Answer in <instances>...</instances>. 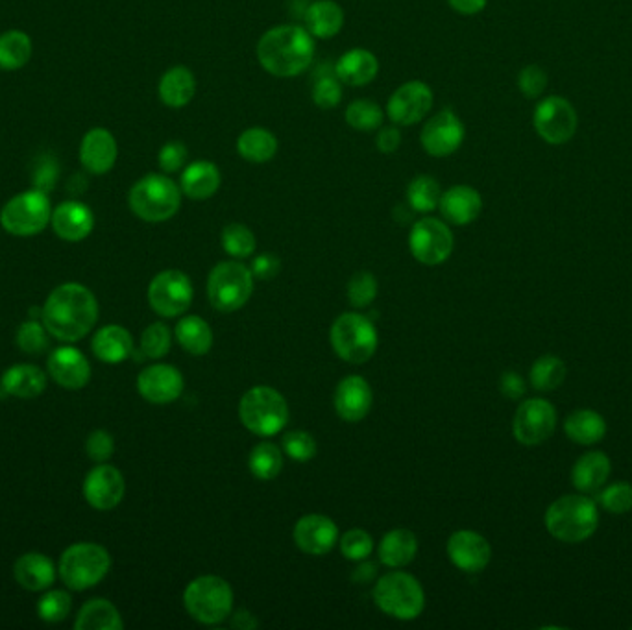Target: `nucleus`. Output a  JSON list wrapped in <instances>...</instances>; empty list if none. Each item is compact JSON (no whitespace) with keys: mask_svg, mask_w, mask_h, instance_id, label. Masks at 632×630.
<instances>
[{"mask_svg":"<svg viewBox=\"0 0 632 630\" xmlns=\"http://www.w3.org/2000/svg\"><path fill=\"white\" fill-rule=\"evenodd\" d=\"M374 601L381 612L400 621H413L424 612L426 594L422 584L405 571H390L377 581Z\"/></svg>","mask_w":632,"mask_h":630,"instance_id":"obj_6","label":"nucleus"},{"mask_svg":"<svg viewBox=\"0 0 632 630\" xmlns=\"http://www.w3.org/2000/svg\"><path fill=\"white\" fill-rule=\"evenodd\" d=\"M193 302V283L180 270H163L150 281L148 303L163 318L183 315Z\"/></svg>","mask_w":632,"mask_h":630,"instance_id":"obj_14","label":"nucleus"},{"mask_svg":"<svg viewBox=\"0 0 632 630\" xmlns=\"http://www.w3.org/2000/svg\"><path fill=\"white\" fill-rule=\"evenodd\" d=\"M235 148H237V154L246 163L265 165L268 161L276 158V154L280 150V143H278V137L267 128L254 126V128L244 130L243 134L237 137Z\"/></svg>","mask_w":632,"mask_h":630,"instance_id":"obj_33","label":"nucleus"},{"mask_svg":"<svg viewBox=\"0 0 632 630\" xmlns=\"http://www.w3.org/2000/svg\"><path fill=\"white\" fill-rule=\"evenodd\" d=\"M329 340L335 353L342 361L350 364H365L370 361L379 342L372 320L359 313H344L339 316L331 326Z\"/></svg>","mask_w":632,"mask_h":630,"instance_id":"obj_9","label":"nucleus"},{"mask_svg":"<svg viewBox=\"0 0 632 630\" xmlns=\"http://www.w3.org/2000/svg\"><path fill=\"white\" fill-rule=\"evenodd\" d=\"M171 329L163 322H156L143 331L141 337V352L150 359H161L171 352Z\"/></svg>","mask_w":632,"mask_h":630,"instance_id":"obj_47","label":"nucleus"},{"mask_svg":"<svg viewBox=\"0 0 632 630\" xmlns=\"http://www.w3.org/2000/svg\"><path fill=\"white\" fill-rule=\"evenodd\" d=\"M222 174L220 169L207 159H198L187 163L180 176V189L183 196L195 202H204L219 193Z\"/></svg>","mask_w":632,"mask_h":630,"instance_id":"obj_27","label":"nucleus"},{"mask_svg":"<svg viewBox=\"0 0 632 630\" xmlns=\"http://www.w3.org/2000/svg\"><path fill=\"white\" fill-rule=\"evenodd\" d=\"M339 542L337 523L324 514H307L294 525V544L311 557H324Z\"/></svg>","mask_w":632,"mask_h":630,"instance_id":"obj_18","label":"nucleus"},{"mask_svg":"<svg viewBox=\"0 0 632 630\" xmlns=\"http://www.w3.org/2000/svg\"><path fill=\"white\" fill-rule=\"evenodd\" d=\"M342 82L337 78L335 71L333 73L318 74V78L313 84L311 98L315 102L316 108L320 110H335L339 108L342 102Z\"/></svg>","mask_w":632,"mask_h":630,"instance_id":"obj_46","label":"nucleus"},{"mask_svg":"<svg viewBox=\"0 0 632 630\" xmlns=\"http://www.w3.org/2000/svg\"><path fill=\"white\" fill-rule=\"evenodd\" d=\"M137 390L150 403H172L182 396L183 376L171 364H152L137 377Z\"/></svg>","mask_w":632,"mask_h":630,"instance_id":"obj_19","label":"nucleus"},{"mask_svg":"<svg viewBox=\"0 0 632 630\" xmlns=\"http://www.w3.org/2000/svg\"><path fill=\"white\" fill-rule=\"evenodd\" d=\"M50 224L54 233L67 243H80L91 235L95 228V215L89 206L78 200L61 202L60 206L52 209Z\"/></svg>","mask_w":632,"mask_h":630,"instance_id":"obj_22","label":"nucleus"},{"mask_svg":"<svg viewBox=\"0 0 632 630\" xmlns=\"http://www.w3.org/2000/svg\"><path fill=\"white\" fill-rule=\"evenodd\" d=\"M333 403H335V411L344 422H350V424L361 422L365 420L366 414L370 412L374 403L372 387L366 383L365 377H344L337 385Z\"/></svg>","mask_w":632,"mask_h":630,"instance_id":"obj_23","label":"nucleus"},{"mask_svg":"<svg viewBox=\"0 0 632 630\" xmlns=\"http://www.w3.org/2000/svg\"><path fill=\"white\" fill-rule=\"evenodd\" d=\"M250 270H252L254 278L263 279V281L274 279L281 272V259L276 254L257 255L256 259L252 261Z\"/></svg>","mask_w":632,"mask_h":630,"instance_id":"obj_57","label":"nucleus"},{"mask_svg":"<svg viewBox=\"0 0 632 630\" xmlns=\"http://www.w3.org/2000/svg\"><path fill=\"white\" fill-rule=\"evenodd\" d=\"M385 111L370 98H357L344 111L346 124L357 132H376L385 122Z\"/></svg>","mask_w":632,"mask_h":630,"instance_id":"obj_42","label":"nucleus"},{"mask_svg":"<svg viewBox=\"0 0 632 630\" xmlns=\"http://www.w3.org/2000/svg\"><path fill=\"white\" fill-rule=\"evenodd\" d=\"M2 387L15 398L28 400V398H37L39 394H43V390L47 387V377L37 366L17 364L2 377Z\"/></svg>","mask_w":632,"mask_h":630,"instance_id":"obj_37","label":"nucleus"},{"mask_svg":"<svg viewBox=\"0 0 632 630\" xmlns=\"http://www.w3.org/2000/svg\"><path fill=\"white\" fill-rule=\"evenodd\" d=\"M47 366L50 377L69 390L84 388L91 379V364L86 355L73 346H61L50 353Z\"/></svg>","mask_w":632,"mask_h":630,"instance_id":"obj_25","label":"nucleus"},{"mask_svg":"<svg viewBox=\"0 0 632 630\" xmlns=\"http://www.w3.org/2000/svg\"><path fill=\"white\" fill-rule=\"evenodd\" d=\"M93 352L102 363L119 364L134 353V339L122 326L98 329L93 337Z\"/></svg>","mask_w":632,"mask_h":630,"instance_id":"obj_35","label":"nucleus"},{"mask_svg":"<svg viewBox=\"0 0 632 630\" xmlns=\"http://www.w3.org/2000/svg\"><path fill=\"white\" fill-rule=\"evenodd\" d=\"M49 331L37 320H26L17 331V346L28 355H39L49 348Z\"/></svg>","mask_w":632,"mask_h":630,"instance_id":"obj_49","label":"nucleus"},{"mask_svg":"<svg viewBox=\"0 0 632 630\" xmlns=\"http://www.w3.org/2000/svg\"><path fill=\"white\" fill-rule=\"evenodd\" d=\"M599 505L610 514H627L632 509V486L625 481L605 486L599 494Z\"/></svg>","mask_w":632,"mask_h":630,"instance_id":"obj_51","label":"nucleus"},{"mask_svg":"<svg viewBox=\"0 0 632 630\" xmlns=\"http://www.w3.org/2000/svg\"><path fill=\"white\" fill-rule=\"evenodd\" d=\"M281 446L292 461L307 462L316 455L315 438L305 431H289L281 440Z\"/></svg>","mask_w":632,"mask_h":630,"instance_id":"obj_52","label":"nucleus"},{"mask_svg":"<svg viewBox=\"0 0 632 630\" xmlns=\"http://www.w3.org/2000/svg\"><path fill=\"white\" fill-rule=\"evenodd\" d=\"M499 390L509 400H520L525 394V390H527V385H525V381H523V377L520 374L505 372L499 379Z\"/></svg>","mask_w":632,"mask_h":630,"instance_id":"obj_59","label":"nucleus"},{"mask_svg":"<svg viewBox=\"0 0 632 630\" xmlns=\"http://www.w3.org/2000/svg\"><path fill=\"white\" fill-rule=\"evenodd\" d=\"M254 292V274L241 261H222L209 272L207 298L220 313L243 309Z\"/></svg>","mask_w":632,"mask_h":630,"instance_id":"obj_7","label":"nucleus"},{"mask_svg":"<svg viewBox=\"0 0 632 630\" xmlns=\"http://www.w3.org/2000/svg\"><path fill=\"white\" fill-rule=\"evenodd\" d=\"M176 339L191 355H206L213 346V331L204 318L185 316L176 326Z\"/></svg>","mask_w":632,"mask_h":630,"instance_id":"obj_39","label":"nucleus"},{"mask_svg":"<svg viewBox=\"0 0 632 630\" xmlns=\"http://www.w3.org/2000/svg\"><path fill=\"white\" fill-rule=\"evenodd\" d=\"M536 134L549 145H566L579 128V115L572 102L551 95L538 102L533 113Z\"/></svg>","mask_w":632,"mask_h":630,"instance_id":"obj_12","label":"nucleus"},{"mask_svg":"<svg viewBox=\"0 0 632 630\" xmlns=\"http://www.w3.org/2000/svg\"><path fill=\"white\" fill-rule=\"evenodd\" d=\"M189 159V150L182 141H169L161 146L158 154L159 169L165 174L182 172Z\"/></svg>","mask_w":632,"mask_h":630,"instance_id":"obj_54","label":"nucleus"},{"mask_svg":"<svg viewBox=\"0 0 632 630\" xmlns=\"http://www.w3.org/2000/svg\"><path fill=\"white\" fill-rule=\"evenodd\" d=\"M564 431L575 444L592 446V444L601 442L607 435V422L599 412L592 411V409H581V411L572 412L566 418Z\"/></svg>","mask_w":632,"mask_h":630,"instance_id":"obj_36","label":"nucleus"},{"mask_svg":"<svg viewBox=\"0 0 632 630\" xmlns=\"http://www.w3.org/2000/svg\"><path fill=\"white\" fill-rule=\"evenodd\" d=\"M333 71L342 84L348 87H365L376 80L379 74V60L372 50L355 47L342 54Z\"/></svg>","mask_w":632,"mask_h":630,"instance_id":"obj_28","label":"nucleus"},{"mask_svg":"<svg viewBox=\"0 0 632 630\" xmlns=\"http://www.w3.org/2000/svg\"><path fill=\"white\" fill-rule=\"evenodd\" d=\"M377 279L372 272H355L348 283V300L353 307L363 309L376 300Z\"/></svg>","mask_w":632,"mask_h":630,"instance_id":"obj_50","label":"nucleus"},{"mask_svg":"<svg viewBox=\"0 0 632 630\" xmlns=\"http://www.w3.org/2000/svg\"><path fill=\"white\" fill-rule=\"evenodd\" d=\"M610 459L601 451L584 453L579 461L573 464L572 483L583 494L599 492L610 477Z\"/></svg>","mask_w":632,"mask_h":630,"instance_id":"obj_32","label":"nucleus"},{"mask_svg":"<svg viewBox=\"0 0 632 630\" xmlns=\"http://www.w3.org/2000/svg\"><path fill=\"white\" fill-rule=\"evenodd\" d=\"M557 429V411L544 398L523 401L512 420L514 438L523 446H538Z\"/></svg>","mask_w":632,"mask_h":630,"instance_id":"obj_16","label":"nucleus"},{"mask_svg":"<svg viewBox=\"0 0 632 630\" xmlns=\"http://www.w3.org/2000/svg\"><path fill=\"white\" fill-rule=\"evenodd\" d=\"M438 209L444 220L453 226H468L479 219L483 198L472 185H453L440 196Z\"/></svg>","mask_w":632,"mask_h":630,"instance_id":"obj_26","label":"nucleus"},{"mask_svg":"<svg viewBox=\"0 0 632 630\" xmlns=\"http://www.w3.org/2000/svg\"><path fill=\"white\" fill-rule=\"evenodd\" d=\"M121 614L108 599H91L82 606L74 623L76 630H122Z\"/></svg>","mask_w":632,"mask_h":630,"instance_id":"obj_38","label":"nucleus"},{"mask_svg":"<svg viewBox=\"0 0 632 630\" xmlns=\"http://www.w3.org/2000/svg\"><path fill=\"white\" fill-rule=\"evenodd\" d=\"M547 73L540 65H527L518 74V89L522 91L525 98L542 97L546 91Z\"/></svg>","mask_w":632,"mask_h":630,"instance_id":"obj_55","label":"nucleus"},{"mask_svg":"<svg viewBox=\"0 0 632 630\" xmlns=\"http://www.w3.org/2000/svg\"><path fill=\"white\" fill-rule=\"evenodd\" d=\"M440 196H442V187L429 174L414 176L405 191L407 206L411 207L414 213H422V215H427L437 209Z\"/></svg>","mask_w":632,"mask_h":630,"instance_id":"obj_41","label":"nucleus"},{"mask_svg":"<svg viewBox=\"0 0 632 630\" xmlns=\"http://www.w3.org/2000/svg\"><path fill=\"white\" fill-rule=\"evenodd\" d=\"M54 178H56V167H54V163H45L43 167L37 169L36 189L49 193L50 189H52V185H54Z\"/></svg>","mask_w":632,"mask_h":630,"instance_id":"obj_61","label":"nucleus"},{"mask_svg":"<svg viewBox=\"0 0 632 630\" xmlns=\"http://www.w3.org/2000/svg\"><path fill=\"white\" fill-rule=\"evenodd\" d=\"M189 616L204 625H219L231 616L233 590L217 575H204L189 582L183 594Z\"/></svg>","mask_w":632,"mask_h":630,"instance_id":"obj_8","label":"nucleus"},{"mask_svg":"<svg viewBox=\"0 0 632 630\" xmlns=\"http://www.w3.org/2000/svg\"><path fill=\"white\" fill-rule=\"evenodd\" d=\"M32 58V39L23 30H8L0 36V69L17 71Z\"/></svg>","mask_w":632,"mask_h":630,"instance_id":"obj_40","label":"nucleus"},{"mask_svg":"<svg viewBox=\"0 0 632 630\" xmlns=\"http://www.w3.org/2000/svg\"><path fill=\"white\" fill-rule=\"evenodd\" d=\"M52 206L49 194L30 189L13 196L0 211L2 228L15 237H32L50 224Z\"/></svg>","mask_w":632,"mask_h":630,"instance_id":"obj_11","label":"nucleus"},{"mask_svg":"<svg viewBox=\"0 0 632 630\" xmlns=\"http://www.w3.org/2000/svg\"><path fill=\"white\" fill-rule=\"evenodd\" d=\"M453 233L444 220L426 217L414 222L409 233V248L414 259L427 267H437L450 259L453 252Z\"/></svg>","mask_w":632,"mask_h":630,"instance_id":"obj_13","label":"nucleus"},{"mask_svg":"<svg viewBox=\"0 0 632 630\" xmlns=\"http://www.w3.org/2000/svg\"><path fill=\"white\" fill-rule=\"evenodd\" d=\"M448 557L464 573H481L490 564L492 547L475 531H457L448 540Z\"/></svg>","mask_w":632,"mask_h":630,"instance_id":"obj_21","label":"nucleus"},{"mask_svg":"<svg viewBox=\"0 0 632 630\" xmlns=\"http://www.w3.org/2000/svg\"><path fill=\"white\" fill-rule=\"evenodd\" d=\"M346 23V13L335 0H315L305 10L304 26L315 39H333L339 36Z\"/></svg>","mask_w":632,"mask_h":630,"instance_id":"obj_30","label":"nucleus"},{"mask_svg":"<svg viewBox=\"0 0 632 630\" xmlns=\"http://www.w3.org/2000/svg\"><path fill=\"white\" fill-rule=\"evenodd\" d=\"M196 87L195 73L185 65H176L165 71L159 80V100L171 110H182L195 100Z\"/></svg>","mask_w":632,"mask_h":630,"instance_id":"obj_29","label":"nucleus"},{"mask_svg":"<svg viewBox=\"0 0 632 630\" xmlns=\"http://www.w3.org/2000/svg\"><path fill=\"white\" fill-rule=\"evenodd\" d=\"M377 575V568L374 564H370V562H366V564H361L357 570L353 571L352 579L355 582H361V584H365V582H370Z\"/></svg>","mask_w":632,"mask_h":630,"instance_id":"obj_63","label":"nucleus"},{"mask_svg":"<svg viewBox=\"0 0 632 630\" xmlns=\"http://www.w3.org/2000/svg\"><path fill=\"white\" fill-rule=\"evenodd\" d=\"M531 385L540 392H551L559 388L566 379V364L555 355H544L531 368Z\"/></svg>","mask_w":632,"mask_h":630,"instance_id":"obj_44","label":"nucleus"},{"mask_svg":"<svg viewBox=\"0 0 632 630\" xmlns=\"http://www.w3.org/2000/svg\"><path fill=\"white\" fill-rule=\"evenodd\" d=\"M239 418L257 437H274L289 422V405L276 388H250L239 403Z\"/></svg>","mask_w":632,"mask_h":630,"instance_id":"obj_5","label":"nucleus"},{"mask_svg":"<svg viewBox=\"0 0 632 630\" xmlns=\"http://www.w3.org/2000/svg\"><path fill=\"white\" fill-rule=\"evenodd\" d=\"M315 37L305 26L278 25L268 28L257 41L259 65L274 78H296L315 61Z\"/></svg>","mask_w":632,"mask_h":630,"instance_id":"obj_1","label":"nucleus"},{"mask_svg":"<svg viewBox=\"0 0 632 630\" xmlns=\"http://www.w3.org/2000/svg\"><path fill=\"white\" fill-rule=\"evenodd\" d=\"M453 12L472 17L487 8L488 0H446Z\"/></svg>","mask_w":632,"mask_h":630,"instance_id":"obj_60","label":"nucleus"},{"mask_svg":"<svg viewBox=\"0 0 632 630\" xmlns=\"http://www.w3.org/2000/svg\"><path fill=\"white\" fill-rule=\"evenodd\" d=\"M220 241H222L224 252L231 255L233 259H246V257L254 254L257 248V239L254 231L250 230L248 226H244V224H239V222L228 224L222 230Z\"/></svg>","mask_w":632,"mask_h":630,"instance_id":"obj_45","label":"nucleus"},{"mask_svg":"<svg viewBox=\"0 0 632 630\" xmlns=\"http://www.w3.org/2000/svg\"><path fill=\"white\" fill-rule=\"evenodd\" d=\"M86 451L89 459H93L95 462H106L111 459V455L115 451V440L108 431L98 429L87 437Z\"/></svg>","mask_w":632,"mask_h":630,"instance_id":"obj_56","label":"nucleus"},{"mask_svg":"<svg viewBox=\"0 0 632 630\" xmlns=\"http://www.w3.org/2000/svg\"><path fill=\"white\" fill-rule=\"evenodd\" d=\"M248 466L252 475L259 481H272L280 475L283 468V453L272 442H261L252 449Z\"/></svg>","mask_w":632,"mask_h":630,"instance_id":"obj_43","label":"nucleus"},{"mask_svg":"<svg viewBox=\"0 0 632 630\" xmlns=\"http://www.w3.org/2000/svg\"><path fill=\"white\" fill-rule=\"evenodd\" d=\"M15 581L30 592H43L56 581L54 562L41 553H26L13 566Z\"/></svg>","mask_w":632,"mask_h":630,"instance_id":"obj_31","label":"nucleus"},{"mask_svg":"<svg viewBox=\"0 0 632 630\" xmlns=\"http://www.w3.org/2000/svg\"><path fill=\"white\" fill-rule=\"evenodd\" d=\"M372 551H374V540L363 529H350L341 538V553L348 560L363 562L372 555Z\"/></svg>","mask_w":632,"mask_h":630,"instance_id":"obj_53","label":"nucleus"},{"mask_svg":"<svg viewBox=\"0 0 632 630\" xmlns=\"http://www.w3.org/2000/svg\"><path fill=\"white\" fill-rule=\"evenodd\" d=\"M376 146L381 154H394V152H398V148L402 146V132H400V126H396V124L381 126L376 135Z\"/></svg>","mask_w":632,"mask_h":630,"instance_id":"obj_58","label":"nucleus"},{"mask_svg":"<svg viewBox=\"0 0 632 630\" xmlns=\"http://www.w3.org/2000/svg\"><path fill=\"white\" fill-rule=\"evenodd\" d=\"M119 158L115 135L106 128L89 130L80 143V163L91 174H108Z\"/></svg>","mask_w":632,"mask_h":630,"instance_id":"obj_24","label":"nucleus"},{"mask_svg":"<svg viewBox=\"0 0 632 630\" xmlns=\"http://www.w3.org/2000/svg\"><path fill=\"white\" fill-rule=\"evenodd\" d=\"M418 553L416 534L405 527L392 529L379 542L377 555L379 560L389 568H403L413 562Z\"/></svg>","mask_w":632,"mask_h":630,"instance_id":"obj_34","label":"nucleus"},{"mask_svg":"<svg viewBox=\"0 0 632 630\" xmlns=\"http://www.w3.org/2000/svg\"><path fill=\"white\" fill-rule=\"evenodd\" d=\"M41 320L56 339L63 342L82 340L97 324V298L80 283H65L47 298Z\"/></svg>","mask_w":632,"mask_h":630,"instance_id":"obj_2","label":"nucleus"},{"mask_svg":"<svg viewBox=\"0 0 632 630\" xmlns=\"http://www.w3.org/2000/svg\"><path fill=\"white\" fill-rule=\"evenodd\" d=\"M111 568L110 553L98 544H74L60 560V577L67 588L82 592L97 586Z\"/></svg>","mask_w":632,"mask_h":630,"instance_id":"obj_10","label":"nucleus"},{"mask_svg":"<svg viewBox=\"0 0 632 630\" xmlns=\"http://www.w3.org/2000/svg\"><path fill=\"white\" fill-rule=\"evenodd\" d=\"M182 198L180 183L169 178V174H146L130 189L128 206L137 219L159 224L180 211Z\"/></svg>","mask_w":632,"mask_h":630,"instance_id":"obj_3","label":"nucleus"},{"mask_svg":"<svg viewBox=\"0 0 632 630\" xmlns=\"http://www.w3.org/2000/svg\"><path fill=\"white\" fill-rule=\"evenodd\" d=\"M599 510L586 496H564L553 501L546 512V527L553 538L564 544H581L596 533Z\"/></svg>","mask_w":632,"mask_h":630,"instance_id":"obj_4","label":"nucleus"},{"mask_svg":"<svg viewBox=\"0 0 632 630\" xmlns=\"http://www.w3.org/2000/svg\"><path fill=\"white\" fill-rule=\"evenodd\" d=\"M433 89L420 80H411L400 85L387 102V117L400 128H409L424 121L433 110Z\"/></svg>","mask_w":632,"mask_h":630,"instance_id":"obj_15","label":"nucleus"},{"mask_svg":"<svg viewBox=\"0 0 632 630\" xmlns=\"http://www.w3.org/2000/svg\"><path fill=\"white\" fill-rule=\"evenodd\" d=\"M126 485L122 473L110 464H100L87 473L84 497L97 510L115 509L124 497Z\"/></svg>","mask_w":632,"mask_h":630,"instance_id":"obj_20","label":"nucleus"},{"mask_svg":"<svg viewBox=\"0 0 632 630\" xmlns=\"http://www.w3.org/2000/svg\"><path fill=\"white\" fill-rule=\"evenodd\" d=\"M230 625L231 627H233V629L248 630L256 629L259 623H257V619L254 618V616H252V614H250L248 610H244L243 608V610L235 612V616L231 618Z\"/></svg>","mask_w":632,"mask_h":630,"instance_id":"obj_62","label":"nucleus"},{"mask_svg":"<svg viewBox=\"0 0 632 630\" xmlns=\"http://www.w3.org/2000/svg\"><path fill=\"white\" fill-rule=\"evenodd\" d=\"M464 139L466 128L461 117L450 108H444L429 117L420 134V143L427 156L438 159L453 156L461 148Z\"/></svg>","mask_w":632,"mask_h":630,"instance_id":"obj_17","label":"nucleus"},{"mask_svg":"<svg viewBox=\"0 0 632 630\" xmlns=\"http://www.w3.org/2000/svg\"><path fill=\"white\" fill-rule=\"evenodd\" d=\"M71 606H73L71 595L63 590H50L39 599L37 614L47 623H58L69 616Z\"/></svg>","mask_w":632,"mask_h":630,"instance_id":"obj_48","label":"nucleus"}]
</instances>
